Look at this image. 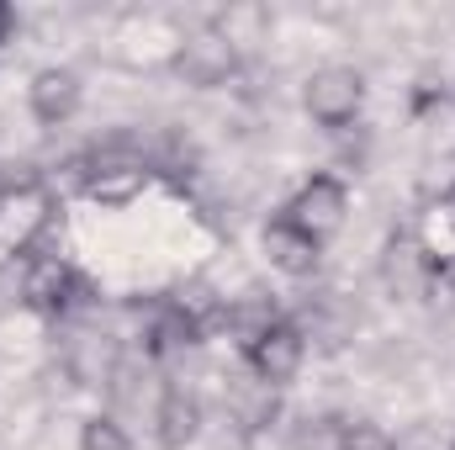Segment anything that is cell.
Returning <instances> with one entry per match:
<instances>
[{"label":"cell","mask_w":455,"mask_h":450,"mask_svg":"<svg viewBox=\"0 0 455 450\" xmlns=\"http://www.w3.org/2000/svg\"><path fill=\"white\" fill-rule=\"evenodd\" d=\"M16 297H21L27 313H37V318H48V324H64V318H75V313H85V308L96 302V281H91L75 260L37 249V254L21 260Z\"/></svg>","instance_id":"cell-1"},{"label":"cell","mask_w":455,"mask_h":450,"mask_svg":"<svg viewBox=\"0 0 455 450\" xmlns=\"http://www.w3.org/2000/svg\"><path fill=\"white\" fill-rule=\"evenodd\" d=\"M53 213H59V197L37 175H16V186L0 197V260L37 254L43 233L53 228Z\"/></svg>","instance_id":"cell-2"},{"label":"cell","mask_w":455,"mask_h":450,"mask_svg":"<svg viewBox=\"0 0 455 450\" xmlns=\"http://www.w3.org/2000/svg\"><path fill=\"white\" fill-rule=\"evenodd\" d=\"M148 181H154V165L143 154H122V149H107L80 165V191L96 207H132L148 191Z\"/></svg>","instance_id":"cell-3"},{"label":"cell","mask_w":455,"mask_h":450,"mask_svg":"<svg viewBox=\"0 0 455 450\" xmlns=\"http://www.w3.org/2000/svg\"><path fill=\"white\" fill-rule=\"evenodd\" d=\"M302 107H307V117H313L318 127L349 133V122L365 107V80H360V69H349V64H323V69H313V80H307V91H302Z\"/></svg>","instance_id":"cell-4"},{"label":"cell","mask_w":455,"mask_h":450,"mask_svg":"<svg viewBox=\"0 0 455 450\" xmlns=\"http://www.w3.org/2000/svg\"><path fill=\"white\" fill-rule=\"evenodd\" d=\"M175 75L196 91H218L238 75V43L228 37L223 27H196L180 37L175 48Z\"/></svg>","instance_id":"cell-5"},{"label":"cell","mask_w":455,"mask_h":450,"mask_svg":"<svg viewBox=\"0 0 455 450\" xmlns=\"http://www.w3.org/2000/svg\"><path fill=\"white\" fill-rule=\"evenodd\" d=\"M302 360H307V329H302L291 313H281L265 334L243 350L249 376H259L265 387H286V382L302 371Z\"/></svg>","instance_id":"cell-6"},{"label":"cell","mask_w":455,"mask_h":450,"mask_svg":"<svg viewBox=\"0 0 455 450\" xmlns=\"http://www.w3.org/2000/svg\"><path fill=\"white\" fill-rule=\"evenodd\" d=\"M344 213H349V186H344L339 175H329V170L307 175V181L291 191V202L281 207V218H286V223H297L302 233H313V238L339 233Z\"/></svg>","instance_id":"cell-7"},{"label":"cell","mask_w":455,"mask_h":450,"mask_svg":"<svg viewBox=\"0 0 455 450\" xmlns=\"http://www.w3.org/2000/svg\"><path fill=\"white\" fill-rule=\"evenodd\" d=\"M435 265H440V254H435L413 228H403V233H392V238H387L381 281H387V292H397V297H424V286H429Z\"/></svg>","instance_id":"cell-8"},{"label":"cell","mask_w":455,"mask_h":450,"mask_svg":"<svg viewBox=\"0 0 455 450\" xmlns=\"http://www.w3.org/2000/svg\"><path fill=\"white\" fill-rule=\"evenodd\" d=\"M80 75L75 69H59V64H48V69H37L32 75V85H27V112L37 127H64L69 117L80 112Z\"/></svg>","instance_id":"cell-9"},{"label":"cell","mask_w":455,"mask_h":450,"mask_svg":"<svg viewBox=\"0 0 455 450\" xmlns=\"http://www.w3.org/2000/svg\"><path fill=\"white\" fill-rule=\"evenodd\" d=\"M259 244H265V260H270L281 276H291V281H302V276H313V270L323 265V238L302 233V228L286 223V218H270L265 233H259Z\"/></svg>","instance_id":"cell-10"},{"label":"cell","mask_w":455,"mask_h":450,"mask_svg":"<svg viewBox=\"0 0 455 450\" xmlns=\"http://www.w3.org/2000/svg\"><path fill=\"white\" fill-rule=\"evenodd\" d=\"M202 398L191 387H164L154 403V446L159 450H186L202 435Z\"/></svg>","instance_id":"cell-11"},{"label":"cell","mask_w":455,"mask_h":450,"mask_svg":"<svg viewBox=\"0 0 455 450\" xmlns=\"http://www.w3.org/2000/svg\"><path fill=\"white\" fill-rule=\"evenodd\" d=\"M223 408L243 435H259L281 419V387H265L259 376H233L223 392Z\"/></svg>","instance_id":"cell-12"},{"label":"cell","mask_w":455,"mask_h":450,"mask_svg":"<svg viewBox=\"0 0 455 450\" xmlns=\"http://www.w3.org/2000/svg\"><path fill=\"white\" fill-rule=\"evenodd\" d=\"M275 318H281V308H275L270 297H259V292H249V297H228L223 308H218V329H228V339L238 344V355L265 334Z\"/></svg>","instance_id":"cell-13"},{"label":"cell","mask_w":455,"mask_h":450,"mask_svg":"<svg viewBox=\"0 0 455 450\" xmlns=\"http://www.w3.org/2000/svg\"><path fill=\"white\" fill-rule=\"evenodd\" d=\"M69 376L80 382V387H101V382H112L116 376V350L107 334H75L69 344Z\"/></svg>","instance_id":"cell-14"},{"label":"cell","mask_w":455,"mask_h":450,"mask_svg":"<svg viewBox=\"0 0 455 450\" xmlns=\"http://www.w3.org/2000/svg\"><path fill=\"white\" fill-rule=\"evenodd\" d=\"M80 450H132V435L116 424L112 414H96L80 424Z\"/></svg>","instance_id":"cell-15"},{"label":"cell","mask_w":455,"mask_h":450,"mask_svg":"<svg viewBox=\"0 0 455 450\" xmlns=\"http://www.w3.org/2000/svg\"><path fill=\"white\" fill-rule=\"evenodd\" d=\"M297 450H349V424L344 419H307L302 435H297Z\"/></svg>","instance_id":"cell-16"},{"label":"cell","mask_w":455,"mask_h":450,"mask_svg":"<svg viewBox=\"0 0 455 450\" xmlns=\"http://www.w3.org/2000/svg\"><path fill=\"white\" fill-rule=\"evenodd\" d=\"M349 450H397L381 424H349Z\"/></svg>","instance_id":"cell-17"},{"label":"cell","mask_w":455,"mask_h":450,"mask_svg":"<svg viewBox=\"0 0 455 450\" xmlns=\"http://www.w3.org/2000/svg\"><path fill=\"white\" fill-rule=\"evenodd\" d=\"M445 96H451L445 85H429V80H424V91H413V112H419V117L435 112V107H445Z\"/></svg>","instance_id":"cell-18"},{"label":"cell","mask_w":455,"mask_h":450,"mask_svg":"<svg viewBox=\"0 0 455 450\" xmlns=\"http://www.w3.org/2000/svg\"><path fill=\"white\" fill-rule=\"evenodd\" d=\"M11 37H16V11H11V5L0 0V48H5Z\"/></svg>","instance_id":"cell-19"},{"label":"cell","mask_w":455,"mask_h":450,"mask_svg":"<svg viewBox=\"0 0 455 450\" xmlns=\"http://www.w3.org/2000/svg\"><path fill=\"white\" fill-rule=\"evenodd\" d=\"M445 218H451V228H455V181H451V191H445Z\"/></svg>","instance_id":"cell-20"},{"label":"cell","mask_w":455,"mask_h":450,"mask_svg":"<svg viewBox=\"0 0 455 450\" xmlns=\"http://www.w3.org/2000/svg\"><path fill=\"white\" fill-rule=\"evenodd\" d=\"M11 186H16V175H5V170H0V197H5Z\"/></svg>","instance_id":"cell-21"},{"label":"cell","mask_w":455,"mask_h":450,"mask_svg":"<svg viewBox=\"0 0 455 450\" xmlns=\"http://www.w3.org/2000/svg\"><path fill=\"white\" fill-rule=\"evenodd\" d=\"M451 101H455V85H451Z\"/></svg>","instance_id":"cell-22"},{"label":"cell","mask_w":455,"mask_h":450,"mask_svg":"<svg viewBox=\"0 0 455 450\" xmlns=\"http://www.w3.org/2000/svg\"><path fill=\"white\" fill-rule=\"evenodd\" d=\"M451 450H455V446H451Z\"/></svg>","instance_id":"cell-23"}]
</instances>
